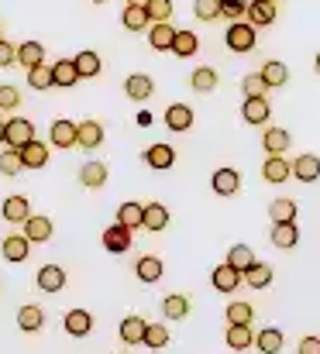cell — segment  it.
I'll return each mask as SVG.
<instances>
[{
	"instance_id": "7dc6e473",
	"label": "cell",
	"mask_w": 320,
	"mask_h": 354,
	"mask_svg": "<svg viewBox=\"0 0 320 354\" xmlns=\"http://www.w3.org/2000/svg\"><path fill=\"white\" fill-rule=\"evenodd\" d=\"M145 344L155 351V348H166L169 344V327H162V324H148L145 327Z\"/></svg>"
},
{
	"instance_id": "d590c367",
	"label": "cell",
	"mask_w": 320,
	"mask_h": 354,
	"mask_svg": "<svg viewBox=\"0 0 320 354\" xmlns=\"http://www.w3.org/2000/svg\"><path fill=\"white\" fill-rule=\"evenodd\" d=\"M251 317H255V310L245 299L227 303V327H251Z\"/></svg>"
},
{
	"instance_id": "9f6ffc18",
	"label": "cell",
	"mask_w": 320,
	"mask_h": 354,
	"mask_svg": "<svg viewBox=\"0 0 320 354\" xmlns=\"http://www.w3.org/2000/svg\"><path fill=\"white\" fill-rule=\"evenodd\" d=\"M314 69H317V76H320V52H317V59H314Z\"/></svg>"
},
{
	"instance_id": "603a6c76",
	"label": "cell",
	"mask_w": 320,
	"mask_h": 354,
	"mask_svg": "<svg viewBox=\"0 0 320 354\" xmlns=\"http://www.w3.org/2000/svg\"><path fill=\"white\" fill-rule=\"evenodd\" d=\"M42 62H45V45H42V41H24V45H17V66L35 69V66H42Z\"/></svg>"
},
{
	"instance_id": "db71d44e",
	"label": "cell",
	"mask_w": 320,
	"mask_h": 354,
	"mask_svg": "<svg viewBox=\"0 0 320 354\" xmlns=\"http://www.w3.org/2000/svg\"><path fill=\"white\" fill-rule=\"evenodd\" d=\"M296 354H320V337H303Z\"/></svg>"
},
{
	"instance_id": "d4e9b609",
	"label": "cell",
	"mask_w": 320,
	"mask_h": 354,
	"mask_svg": "<svg viewBox=\"0 0 320 354\" xmlns=\"http://www.w3.org/2000/svg\"><path fill=\"white\" fill-rule=\"evenodd\" d=\"M166 227H169V210H166V203H145V231L159 234V231H166Z\"/></svg>"
},
{
	"instance_id": "83f0119b",
	"label": "cell",
	"mask_w": 320,
	"mask_h": 354,
	"mask_svg": "<svg viewBox=\"0 0 320 354\" xmlns=\"http://www.w3.org/2000/svg\"><path fill=\"white\" fill-rule=\"evenodd\" d=\"M24 237H28L31 244H45V241L52 237V221H48L45 214H42V217L31 214V221L24 224Z\"/></svg>"
},
{
	"instance_id": "9a60e30c",
	"label": "cell",
	"mask_w": 320,
	"mask_h": 354,
	"mask_svg": "<svg viewBox=\"0 0 320 354\" xmlns=\"http://www.w3.org/2000/svg\"><path fill=\"white\" fill-rule=\"evenodd\" d=\"M290 131L286 127H265V134H262V145H265V155H286V148H290Z\"/></svg>"
},
{
	"instance_id": "ffe728a7",
	"label": "cell",
	"mask_w": 320,
	"mask_h": 354,
	"mask_svg": "<svg viewBox=\"0 0 320 354\" xmlns=\"http://www.w3.org/2000/svg\"><path fill=\"white\" fill-rule=\"evenodd\" d=\"M121 21H124V28H127V31H145V28H152L145 3H124V14H121Z\"/></svg>"
},
{
	"instance_id": "91938a15",
	"label": "cell",
	"mask_w": 320,
	"mask_h": 354,
	"mask_svg": "<svg viewBox=\"0 0 320 354\" xmlns=\"http://www.w3.org/2000/svg\"><path fill=\"white\" fill-rule=\"evenodd\" d=\"M124 354H127V351H124Z\"/></svg>"
},
{
	"instance_id": "7402d4cb",
	"label": "cell",
	"mask_w": 320,
	"mask_h": 354,
	"mask_svg": "<svg viewBox=\"0 0 320 354\" xmlns=\"http://www.w3.org/2000/svg\"><path fill=\"white\" fill-rule=\"evenodd\" d=\"M293 176H296L300 183H317L320 179V158L317 155H300V158H293Z\"/></svg>"
},
{
	"instance_id": "4fadbf2b",
	"label": "cell",
	"mask_w": 320,
	"mask_h": 354,
	"mask_svg": "<svg viewBox=\"0 0 320 354\" xmlns=\"http://www.w3.org/2000/svg\"><path fill=\"white\" fill-rule=\"evenodd\" d=\"M100 241H104V248L110 251V254H124V251L131 248V231H127V227H121V224H110Z\"/></svg>"
},
{
	"instance_id": "3957f363",
	"label": "cell",
	"mask_w": 320,
	"mask_h": 354,
	"mask_svg": "<svg viewBox=\"0 0 320 354\" xmlns=\"http://www.w3.org/2000/svg\"><path fill=\"white\" fill-rule=\"evenodd\" d=\"M290 176H293V162H290L286 155H269V158H265V165H262V179H265V183L283 186Z\"/></svg>"
},
{
	"instance_id": "52a82bcc",
	"label": "cell",
	"mask_w": 320,
	"mask_h": 354,
	"mask_svg": "<svg viewBox=\"0 0 320 354\" xmlns=\"http://www.w3.org/2000/svg\"><path fill=\"white\" fill-rule=\"evenodd\" d=\"M124 93H127V100H138V104H145V100L155 93V80H152L148 73H134V76H127V83H124Z\"/></svg>"
},
{
	"instance_id": "680465c9",
	"label": "cell",
	"mask_w": 320,
	"mask_h": 354,
	"mask_svg": "<svg viewBox=\"0 0 320 354\" xmlns=\"http://www.w3.org/2000/svg\"><path fill=\"white\" fill-rule=\"evenodd\" d=\"M272 3H279V0H272Z\"/></svg>"
},
{
	"instance_id": "8d00e7d4",
	"label": "cell",
	"mask_w": 320,
	"mask_h": 354,
	"mask_svg": "<svg viewBox=\"0 0 320 354\" xmlns=\"http://www.w3.org/2000/svg\"><path fill=\"white\" fill-rule=\"evenodd\" d=\"M80 183H83L87 189H100L107 183V165L104 162H87V165L80 169Z\"/></svg>"
},
{
	"instance_id": "ee69618b",
	"label": "cell",
	"mask_w": 320,
	"mask_h": 354,
	"mask_svg": "<svg viewBox=\"0 0 320 354\" xmlns=\"http://www.w3.org/2000/svg\"><path fill=\"white\" fill-rule=\"evenodd\" d=\"M193 90L197 93H211V90H217V69H211V66H200V69H193Z\"/></svg>"
},
{
	"instance_id": "277c9868",
	"label": "cell",
	"mask_w": 320,
	"mask_h": 354,
	"mask_svg": "<svg viewBox=\"0 0 320 354\" xmlns=\"http://www.w3.org/2000/svg\"><path fill=\"white\" fill-rule=\"evenodd\" d=\"M211 186H213V193H217V196H238V193H241V172L224 165V169H217V172H213Z\"/></svg>"
},
{
	"instance_id": "30bf717a",
	"label": "cell",
	"mask_w": 320,
	"mask_h": 354,
	"mask_svg": "<svg viewBox=\"0 0 320 354\" xmlns=\"http://www.w3.org/2000/svg\"><path fill=\"white\" fill-rule=\"evenodd\" d=\"M35 282H38L42 292H59L66 286V272H62V265H42L38 275H35Z\"/></svg>"
},
{
	"instance_id": "7c38bea8",
	"label": "cell",
	"mask_w": 320,
	"mask_h": 354,
	"mask_svg": "<svg viewBox=\"0 0 320 354\" xmlns=\"http://www.w3.org/2000/svg\"><path fill=\"white\" fill-rule=\"evenodd\" d=\"M276 21V3L272 0H251L248 3V24L251 28H269Z\"/></svg>"
},
{
	"instance_id": "1f68e13d",
	"label": "cell",
	"mask_w": 320,
	"mask_h": 354,
	"mask_svg": "<svg viewBox=\"0 0 320 354\" xmlns=\"http://www.w3.org/2000/svg\"><path fill=\"white\" fill-rule=\"evenodd\" d=\"M21 158H24V169H45V165H48V148L35 138L31 145L21 148Z\"/></svg>"
},
{
	"instance_id": "ab89813d",
	"label": "cell",
	"mask_w": 320,
	"mask_h": 354,
	"mask_svg": "<svg viewBox=\"0 0 320 354\" xmlns=\"http://www.w3.org/2000/svg\"><path fill=\"white\" fill-rule=\"evenodd\" d=\"M197 48H200V38H197L193 31H176L172 55H179V59H190V55H197Z\"/></svg>"
},
{
	"instance_id": "e0dca14e",
	"label": "cell",
	"mask_w": 320,
	"mask_h": 354,
	"mask_svg": "<svg viewBox=\"0 0 320 354\" xmlns=\"http://www.w3.org/2000/svg\"><path fill=\"white\" fill-rule=\"evenodd\" d=\"M17 327H21L24 334L42 330V327H45V310H42V306H35V303L21 306V310H17Z\"/></svg>"
},
{
	"instance_id": "f1b7e54d",
	"label": "cell",
	"mask_w": 320,
	"mask_h": 354,
	"mask_svg": "<svg viewBox=\"0 0 320 354\" xmlns=\"http://www.w3.org/2000/svg\"><path fill=\"white\" fill-rule=\"evenodd\" d=\"M272 244L276 248H296L300 244V227H296V221H290V224H272Z\"/></svg>"
},
{
	"instance_id": "e575fe53",
	"label": "cell",
	"mask_w": 320,
	"mask_h": 354,
	"mask_svg": "<svg viewBox=\"0 0 320 354\" xmlns=\"http://www.w3.org/2000/svg\"><path fill=\"white\" fill-rule=\"evenodd\" d=\"M241 275H245V282H248L251 289H269L276 272H272V265H262V261H255V265H251L248 272H241Z\"/></svg>"
},
{
	"instance_id": "4316f807",
	"label": "cell",
	"mask_w": 320,
	"mask_h": 354,
	"mask_svg": "<svg viewBox=\"0 0 320 354\" xmlns=\"http://www.w3.org/2000/svg\"><path fill=\"white\" fill-rule=\"evenodd\" d=\"M48 138H52V145H55V148H73V145H76V124L59 118L55 124H52Z\"/></svg>"
},
{
	"instance_id": "4dcf8cb0",
	"label": "cell",
	"mask_w": 320,
	"mask_h": 354,
	"mask_svg": "<svg viewBox=\"0 0 320 354\" xmlns=\"http://www.w3.org/2000/svg\"><path fill=\"white\" fill-rule=\"evenodd\" d=\"M258 73H262V80H265V86H269V90H279V86H286V80H290L286 62H276V59H272V62H265Z\"/></svg>"
},
{
	"instance_id": "7a4b0ae2",
	"label": "cell",
	"mask_w": 320,
	"mask_h": 354,
	"mask_svg": "<svg viewBox=\"0 0 320 354\" xmlns=\"http://www.w3.org/2000/svg\"><path fill=\"white\" fill-rule=\"evenodd\" d=\"M35 141V124L28 118H10L7 120V131H3V145L7 148H24V145H31Z\"/></svg>"
},
{
	"instance_id": "7bdbcfd3",
	"label": "cell",
	"mask_w": 320,
	"mask_h": 354,
	"mask_svg": "<svg viewBox=\"0 0 320 354\" xmlns=\"http://www.w3.org/2000/svg\"><path fill=\"white\" fill-rule=\"evenodd\" d=\"M28 83H31V90H52L55 86V76H52V66H35V69H28Z\"/></svg>"
},
{
	"instance_id": "f907efd6",
	"label": "cell",
	"mask_w": 320,
	"mask_h": 354,
	"mask_svg": "<svg viewBox=\"0 0 320 354\" xmlns=\"http://www.w3.org/2000/svg\"><path fill=\"white\" fill-rule=\"evenodd\" d=\"M241 90H245V97H265V80H262V73H248L245 80H241Z\"/></svg>"
},
{
	"instance_id": "44dd1931",
	"label": "cell",
	"mask_w": 320,
	"mask_h": 354,
	"mask_svg": "<svg viewBox=\"0 0 320 354\" xmlns=\"http://www.w3.org/2000/svg\"><path fill=\"white\" fill-rule=\"evenodd\" d=\"M283 344H286V337H283L279 327H265V330L255 334V348H258L262 354H279L283 351Z\"/></svg>"
},
{
	"instance_id": "681fc988",
	"label": "cell",
	"mask_w": 320,
	"mask_h": 354,
	"mask_svg": "<svg viewBox=\"0 0 320 354\" xmlns=\"http://www.w3.org/2000/svg\"><path fill=\"white\" fill-rule=\"evenodd\" d=\"M248 14V0H220V17H227L231 24L241 21Z\"/></svg>"
},
{
	"instance_id": "ba28073f",
	"label": "cell",
	"mask_w": 320,
	"mask_h": 354,
	"mask_svg": "<svg viewBox=\"0 0 320 354\" xmlns=\"http://www.w3.org/2000/svg\"><path fill=\"white\" fill-rule=\"evenodd\" d=\"M0 214H3L7 224H28L31 221V203H28V196H7Z\"/></svg>"
},
{
	"instance_id": "d6986e66",
	"label": "cell",
	"mask_w": 320,
	"mask_h": 354,
	"mask_svg": "<svg viewBox=\"0 0 320 354\" xmlns=\"http://www.w3.org/2000/svg\"><path fill=\"white\" fill-rule=\"evenodd\" d=\"M145 327H148V324H145L141 317H124L117 334H121V341H124L127 348H134V344H145Z\"/></svg>"
},
{
	"instance_id": "836d02e7",
	"label": "cell",
	"mask_w": 320,
	"mask_h": 354,
	"mask_svg": "<svg viewBox=\"0 0 320 354\" xmlns=\"http://www.w3.org/2000/svg\"><path fill=\"white\" fill-rule=\"evenodd\" d=\"M134 272H138V279L141 282H159L162 279V258H155V254H145V258H138V265H134Z\"/></svg>"
},
{
	"instance_id": "ac0fdd59",
	"label": "cell",
	"mask_w": 320,
	"mask_h": 354,
	"mask_svg": "<svg viewBox=\"0 0 320 354\" xmlns=\"http://www.w3.org/2000/svg\"><path fill=\"white\" fill-rule=\"evenodd\" d=\"M62 324H66V334H69V337H87V334L94 330V317H90L87 310H69Z\"/></svg>"
},
{
	"instance_id": "f5cc1de1",
	"label": "cell",
	"mask_w": 320,
	"mask_h": 354,
	"mask_svg": "<svg viewBox=\"0 0 320 354\" xmlns=\"http://www.w3.org/2000/svg\"><path fill=\"white\" fill-rule=\"evenodd\" d=\"M14 62H17V48L0 38V69H3V66H14Z\"/></svg>"
},
{
	"instance_id": "816d5d0a",
	"label": "cell",
	"mask_w": 320,
	"mask_h": 354,
	"mask_svg": "<svg viewBox=\"0 0 320 354\" xmlns=\"http://www.w3.org/2000/svg\"><path fill=\"white\" fill-rule=\"evenodd\" d=\"M21 107V93H17V86H0V111H17Z\"/></svg>"
},
{
	"instance_id": "11a10c76",
	"label": "cell",
	"mask_w": 320,
	"mask_h": 354,
	"mask_svg": "<svg viewBox=\"0 0 320 354\" xmlns=\"http://www.w3.org/2000/svg\"><path fill=\"white\" fill-rule=\"evenodd\" d=\"M3 131H7V120H0V145H3Z\"/></svg>"
},
{
	"instance_id": "484cf974",
	"label": "cell",
	"mask_w": 320,
	"mask_h": 354,
	"mask_svg": "<svg viewBox=\"0 0 320 354\" xmlns=\"http://www.w3.org/2000/svg\"><path fill=\"white\" fill-rule=\"evenodd\" d=\"M162 313H166V320H183L190 313V296L186 292H169L162 299Z\"/></svg>"
},
{
	"instance_id": "5b68a950",
	"label": "cell",
	"mask_w": 320,
	"mask_h": 354,
	"mask_svg": "<svg viewBox=\"0 0 320 354\" xmlns=\"http://www.w3.org/2000/svg\"><path fill=\"white\" fill-rule=\"evenodd\" d=\"M245 282V275L238 272V268H231L227 261L224 265H217L211 272V286L217 289V292H238V286Z\"/></svg>"
},
{
	"instance_id": "f546056e",
	"label": "cell",
	"mask_w": 320,
	"mask_h": 354,
	"mask_svg": "<svg viewBox=\"0 0 320 354\" xmlns=\"http://www.w3.org/2000/svg\"><path fill=\"white\" fill-rule=\"evenodd\" d=\"M28 254H31V241L24 234L3 237V258H7V261H24Z\"/></svg>"
},
{
	"instance_id": "60d3db41",
	"label": "cell",
	"mask_w": 320,
	"mask_h": 354,
	"mask_svg": "<svg viewBox=\"0 0 320 354\" xmlns=\"http://www.w3.org/2000/svg\"><path fill=\"white\" fill-rule=\"evenodd\" d=\"M227 265H231V268H238V272H248V268L255 265L251 248H248V244H231V251H227Z\"/></svg>"
},
{
	"instance_id": "f6af8a7d",
	"label": "cell",
	"mask_w": 320,
	"mask_h": 354,
	"mask_svg": "<svg viewBox=\"0 0 320 354\" xmlns=\"http://www.w3.org/2000/svg\"><path fill=\"white\" fill-rule=\"evenodd\" d=\"M21 169H24L21 151H17V148H3V151H0V176H17Z\"/></svg>"
},
{
	"instance_id": "74e56055",
	"label": "cell",
	"mask_w": 320,
	"mask_h": 354,
	"mask_svg": "<svg viewBox=\"0 0 320 354\" xmlns=\"http://www.w3.org/2000/svg\"><path fill=\"white\" fill-rule=\"evenodd\" d=\"M73 62H76L80 80H94V76H100V55H97V52H90V48H87V52H80Z\"/></svg>"
},
{
	"instance_id": "d6a6232c",
	"label": "cell",
	"mask_w": 320,
	"mask_h": 354,
	"mask_svg": "<svg viewBox=\"0 0 320 354\" xmlns=\"http://www.w3.org/2000/svg\"><path fill=\"white\" fill-rule=\"evenodd\" d=\"M269 217H272V224H290V221H296V200H290V196L272 200V203H269Z\"/></svg>"
},
{
	"instance_id": "8fae6325",
	"label": "cell",
	"mask_w": 320,
	"mask_h": 354,
	"mask_svg": "<svg viewBox=\"0 0 320 354\" xmlns=\"http://www.w3.org/2000/svg\"><path fill=\"white\" fill-rule=\"evenodd\" d=\"M166 127L176 131V134L190 131V127H193V107H190V104H172V107L166 111Z\"/></svg>"
},
{
	"instance_id": "bcb514c9",
	"label": "cell",
	"mask_w": 320,
	"mask_h": 354,
	"mask_svg": "<svg viewBox=\"0 0 320 354\" xmlns=\"http://www.w3.org/2000/svg\"><path fill=\"white\" fill-rule=\"evenodd\" d=\"M145 10L152 24H166L172 17V0H145Z\"/></svg>"
},
{
	"instance_id": "5bb4252c",
	"label": "cell",
	"mask_w": 320,
	"mask_h": 354,
	"mask_svg": "<svg viewBox=\"0 0 320 354\" xmlns=\"http://www.w3.org/2000/svg\"><path fill=\"white\" fill-rule=\"evenodd\" d=\"M172 41H176V28H172L169 21L148 28V45H152L155 52H172Z\"/></svg>"
},
{
	"instance_id": "2e32d148",
	"label": "cell",
	"mask_w": 320,
	"mask_h": 354,
	"mask_svg": "<svg viewBox=\"0 0 320 354\" xmlns=\"http://www.w3.org/2000/svg\"><path fill=\"white\" fill-rule=\"evenodd\" d=\"M117 224H121V227H127V231L145 227V207H141V203H134V200L121 203V207H117Z\"/></svg>"
},
{
	"instance_id": "9c48e42d",
	"label": "cell",
	"mask_w": 320,
	"mask_h": 354,
	"mask_svg": "<svg viewBox=\"0 0 320 354\" xmlns=\"http://www.w3.org/2000/svg\"><path fill=\"white\" fill-rule=\"evenodd\" d=\"M241 118H245V124H269V118H272V104H269L265 97H245Z\"/></svg>"
},
{
	"instance_id": "f35d334b",
	"label": "cell",
	"mask_w": 320,
	"mask_h": 354,
	"mask_svg": "<svg viewBox=\"0 0 320 354\" xmlns=\"http://www.w3.org/2000/svg\"><path fill=\"white\" fill-rule=\"evenodd\" d=\"M52 76H55V86H76L80 83V73H76V62L73 59H59L52 66Z\"/></svg>"
},
{
	"instance_id": "c3c4849f",
	"label": "cell",
	"mask_w": 320,
	"mask_h": 354,
	"mask_svg": "<svg viewBox=\"0 0 320 354\" xmlns=\"http://www.w3.org/2000/svg\"><path fill=\"white\" fill-rule=\"evenodd\" d=\"M193 14H197V21L211 24L213 17H220V0H193Z\"/></svg>"
},
{
	"instance_id": "cb8c5ba5",
	"label": "cell",
	"mask_w": 320,
	"mask_h": 354,
	"mask_svg": "<svg viewBox=\"0 0 320 354\" xmlns=\"http://www.w3.org/2000/svg\"><path fill=\"white\" fill-rule=\"evenodd\" d=\"M145 162H148L155 172H166V169H172V162H176V151H172L169 145H152V148L145 151Z\"/></svg>"
},
{
	"instance_id": "8992f818",
	"label": "cell",
	"mask_w": 320,
	"mask_h": 354,
	"mask_svg": "<svg viewBox=\"0 0 320 354\" xmlns=\"http://www.w3.org/2000/svg\"><path fill=\"white\" fill-rule=\"evenodd\" d=\"M76 145L87 148V151L100 148L104 145V124L100 120H80L76 124Z\"/></svg>"
},
{
	"instance_id": "6da1fadb",
	"label": "cell",
	"mask_w": 320,
	"mask_h": 354,
	"mask_svg": "<svg viewBox=\"0 0 320 354\" xmlns=\"http://www.w3.org/2000/svg\"><path fill=\"white\" fill-rule=\"evenodd\" d=\"M255 31H258V28H251L248 21H234V24H227L224 41H227V48H231V52L245 55V52H251V48H255Z\"/></svg>"
},
{
	"instance_id": "b9f144b4",
	"label": "cell",
	"mask_w": 320,
	"mask_h": 354,
	"mask_svg": "<svg viewBox=\"0 0 320 354\" xmlns=\"http://www.w3.org/2000/svg\"><path fill=\"white\" fill-rule=\"evenodd\" d=\"M227 348L231 351H248L251 344H255V334H251V327H227Z\"/></svg>"
},
{
	"instance_id": "6f0895ef",
	"label": "cell",
	"mask_w": 320,
	"mask_h": 354,
	"mask_svg": "<svg viewBox=\"0 0 320 354\" xmlns=\"http://www.w3.org/2000/svg\"><path fill=\"white\" fill-rule=\"evenodd\" d=\"M94 3H107V0H94Z\"/></svg>"
}]
</instances>
